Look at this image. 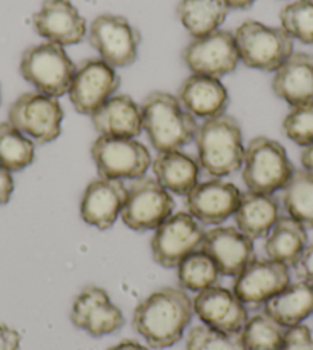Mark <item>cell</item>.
Segmentation results:
<instances>
[{
	"label": "cell",
	"instance_id": "25",
	"mask_svg": "<svg viewBox=\"0 0 313 350\" xmlns=\"http://www.w3.org/2000/svg\"><path fill=\"white\" fill-rule=\"evenodd\" d=\"M152 170L155 180L166 191L177 196H187L198 183V161L181 149L159 152L152 163Z\"/></svg>",
	"mask_w": 313,
	"mask_h": 350
},
{
	"label": "cell",
	"instance_id": "37",
	"mask_svg": "<svg viewBox=\"0 0 313 350\" xmlns=\"http://www.w3.org/2000/svg\"><path fill=\"white\" fill-rule=\"evenodd\" d=\"M293 267H295V272L299 280L313 286V243L305 246L301 257H299L297 265Z\"/></svg>",
	"mask_w": 313,
	"mask_h": 350
},
{
	"label": "cell",
	"instance_id": "26",
	"mask_svg": "<svg viewBox=\"0 0 313 350\" xmlns=\"http://www.w3.org/2000/svg\"><path fill=\"white\" fill-rule=\"evenodd\" d=\"M264 312L281 326H298L313 314V286L303 280L289 284L278 295L269 299Z\"/></svg>",
	"mask_w": 313,
	"mask_h": 350
},
{
	"label": "cell",
	"instance_id": "36",
	"mask_svg": "<svg viewBox=\"0 0 313 350\" xmlns=\"http://www.w3.org/2000/svg\"><path fill=\"white\" fill-rule=\"evenodd\" d=\"M280 350H313L312 330L308 326H304L303 323L298 324V326L287 327Z\"/></svg>",
	"mask_w": 313,
	"mask_h": 350
},
{
	"label": "cell",
	"instance_id": "15",
	"mask_svg": "<svg viewBox=\"0 0 313 350\" xmlns=\"http://www.w3.org/2000/svg\"><path fill=\"white\" fill-rule=\"evenodd\" d=\"M290 284L289 267L273 260L254 258L235 277L234 292L241 301L258 308Z\"/></svg>",
	"mask_w": 313,
	"mask_h": 350
},
{
	"label": "cell",
	"instance_id": "31",
	"mask_svg": "<svg viewBox=\"0 0 313 350\" xmlns=\"http://www.w3.org/2000/svg\"><path fill=\"white\" fill-rule=\"evenodd\" d=\"M177 269L180 287L192 292H202L210 286H215L221 277L215 261L202 249L187 255Z\"/></svg>",
	"mask_w": 313,
	"mask_h": 350
},
{
	"label": "cell",
	"instance_id": "8",
	"mask_svg": "<svg viewBox=\"0 0 313 350\" xmlns=\"http://www.w3.org/2000/svg\"><path fill=\"white\" fill-rule=\"evenodd\" d=\"M91 157L100 177L137 180L151 166V154L143 143L126 137L100 135L92 143Z\"/></svg>",
	"mask_w": 313,
	"mask_h": 350
},
{
	"label": "cell",
	"instance_id": "3",
	"mask_svg": "<svg viewBox=\"0 0 313 350\" xmlns=\"http://www.w3.org/2000/svg\"><path fill=\"white\" fill-rule=\"evenodd\" d=\"M198 165L210 177L221 178L243 166V133L236 118L221 114L204 120L195 134Z\"/></svg>",
	"mask_w": 313,
	"mask_h": 350
},
{
	"label": "cell",
	"instance_id": "33",
	"mask_svg": "<svg viewBox=\"0 0 313 350\" xmlns=\"http://www.w3.org/2000/svg\"><path fill=\"white\" fill-rule=\"evenodd\" d=\"M281 28L292 39L305 45L313 43V0H295L284 6L280 14Z\"/></svg>",
	"mask_w": 313,
	"mask_h": 350
},
{
	"label": "cell",
	"instance_id": "41",
	"mask_svg": "<svg viewBox=\"0 0 313 350\" xmlns=\"http://www.w3.org/2000/svg\"><path fill=\"white\" fill-rule=\"evenodd\" d=\"M301 165L305 171L313 174V145L305 146L301 152Z\"/></svg>",
	"mask_w": 313,
	"mask_h": 350
},
{
	"label": "cell",
	"instance_id": "43",
	"mask_svg": "<svg viewBox=\"0 0 313 350\" xmlns=\"http://www.w3.org/2000/svg\"><path fill=\"white\" fill-rule=\"evenodd\" d=\"M0 96H2V90H0Z\"/></svg>",
	"mask_w": 313,
	"mask_h": 350
},
{
	"label": "cell",
	"instance_id": "38",
	"mask_svg": "<svg viewBox=\"0 0 313 350\" xmlns=\"http://www.w3.org/2000/svg\"><path fill=\"white\" fill-rule=\"evenodd\" d=\"M21 334L6 324H0V350H18Z\"/></svg>",
	"mask_w": 313,
	"mask_h": 350
},
{
	"label": "cell",
	"instance_id": "27",
	"mask_svg": "<svg viewBox=\"0 0 313 350\" xmlns=\"http://www.w3.org/2000/svg\"><path fill=\"white\" fill-rule=\"evenodd\" d=\"M308 246V232L301 223L292 217H280L266 237L264 251L267 257L281 265L295 266Z\"/></svg>",
	"mask_w": 313,
	"mask_h": 350
},
{
	"label": "cell",
	"instance_id": "22",
	"mask_svg": "<svg viewBox=\"0 0 313 350\" xmlns=\"http://www.w3.org/2000/svg\"><path fill=\"white\" fill-rule=\"evenodd\" d=\"M178 102L193 117L208 120L224 114L229 105V94L220 79L191 74L181 83Z\"/></svg>",
	"mask_w": 313,
	"mask_h": 350
},
{
	"label": "cell",
	"instance_id": "32",
	"mask_svg": "<svg viewBox=\"0 0 313 350\" xmlns=\"http://www.w3.org/2000/svg\"><path fill=\"white\" fill-rule=\"evenodd\" d=\"M286 330L266 312H260L249 318L240 334L246 350H280Z\"/></svg>",
	"mask_w": 313,
	"mask_h": 350
},
{
	"label": "cell",
	"instance_id": "4",
	"mask_svg": "<svg viewBox=\"0 0 313 350\" xmlns=\"http://www.w3.org/2000/svg\"><path fill=\"white\" fill-rule=\"evenodd\" d=\"M295 172L284 146L267 137H255L244 151L243 181L249 191L275 193Z\"/></svg>",
	"mask_w": 313,
	"mask_h": 350
},
{
	"label": "cell",
	"instance_id": "9",
	"mask_svg": "<svg viewBox=\"0 0 313 350\" xmlns=\"http://www.w3.org/2000/svg\"><path fill=\"white\" fill-rule=\"evenodd\" d=\"M175 202L155 178L141 177L128 187L126 202L122 209V220L129 229L137 232L155 230L172 215Z\"/></svg>",
	"mask_w": 313,
	"mask_h": 350
},
{
	"label": "cell",
	"instance_id": "35",
	"mask_svg": "<svg viewBox=\"0 0 313 350\" xmlns=\"http://www.w3.org/2000/svg\"><path fill=\"white\" fill-rule=\"evenodd\" d=\"M283 131L299 146L313 145V105L295 106L283 122Z\"/></svg>",
	"mask_w": 313,
	"mask_h": 350
},
{
	"label": "cell",
	"instance_id": "7",
	"mask_svg": "<svg viewBox=\"0 0 313 350\" xmlns=\"http://www.w3.org/2000/svg\"><path fill=\"white\" fill-rule=\"evenodd\" d=\"M8 122L39 145L59 139L64 109L57 97L42 92L22 94L8 111Z\"/></svg>",
	"mask_w": 313,
	"mask_h": 350
},
{
	"label": "cell",
	"instance_id": "23",
	"mask_svg": "<svg viewBox=\"0 0 313 350\" xmlns=\"http://www.w3.org/2000/svg\"><path fill=\"white\" fill-rule=\"evenodd\" d=\"M100 135L135 139L143 131L141 106L126 94L112 96L91 116Z\"/></svg>",
	"mask_w": 313,
	"mask_h": 350
},
{
	"label": "cell",
	"instance_id": "10",
	"mask_svg": "<svg viewBox=\"0 0 313 350\" xmlns=\"http://www.w3.org/2000/svg\"><path fill=\"white\" fill-rule=\"evenodd\" d=\"M204 229L189 212L172 214L154 230L152 258L163 267H177L187 255L202 249Z\"/></svg>",
	"mask_w": 313,
	"mask_h": 350
},
{
	"label": "cell",
	"instance_id": "16",
	"mask_svg": "<svg viewBox=\"0 0 313 350\" xmlns=\"http://www.w3.org/2000/svg\"><path fill=\"white\" fill-rule=\"evenodd\" d=\"M241 191L220 178L197 183L186 196L187 212L203 224H220L235 214Z\"/></svg>",
	"mask_w": 313,
	"mask_h": 350
},
{
	"label": "cell",
	"instance_id": "11",
	"mask_svg": "<svg viewBox=\"0 0 313 350\" xmlns=\"http://www.w3.org/2000/svg\"><path fill=\"white\" fill-rule=\"evenodd\" d=\"M87 37L100 59L112 68L133 65L139 55L140 33L122 16L102 14L96 17Z\"/></svg>",
	"mask_w": 313,
	"mask_h": 350
},
{
	"label": "cell",
	"instance_id": "40",
	"mask_svg": "<svg viewBox=\"0 0 313 350\" xmlns=\"http://www.w3.org/2000/svg\"><path fill=\"white\" fill-rule=\"evenodd\" d=\"M108 350H148V347L140 345V342L135 340H123L118 342V345L109 347Z\"/></svg>",
	"mask_w": 313,
	"mask_h": 350
},
{
	"label": "cell",
	"instance_id": "2",
	"mask_svg": "<svg viewBox=\"0 0 313 350\" xmlns=\"http://www.w3.org/2000/svg\"><path fill=\"white\" fill-rule=\"evenodd\" d=\"M143 129L159 152L177 151L195 139L198 124L177 96L169 92H151L141 103Z\"/></svg>",
	"mask_w": 313,
	"mask_h": 350
},
{
	"label": "cell",
	"instance_id": "30",
	"mask_svg": "<svg viewBox=\"0 0 313 350\" xmlns=\"http://www.w3.org/2000/svg\"><path fill=\"white\" fill-rule=\"evenodd\" d=\"M34 159V142L10 122L0 123V166L10 172H18L33 165Z\"/></svg>",
	"mask_w": 313,
	"mask_h": 350
},
{
	"label": "cell",
	"instance_id": "20",
	"mask_svg": "<svg viewBox=\"0 0 313 350\" xmlns=\"http://www.w3.org/2000/svg\"><path fill=\"white\" fill-rule=\"evenodd\" d=\"M202 251L209 255L221 275L236 277L255 258L254 240L238 228L218 226L204 234Z\"/></svg>",
	"mask_w": 313,
	"mask_h": 350
},
{
	"label": "cell",
	"instance_id": "21",
	"mask_svg": "<svg viewBox=\"0 0 313 350\" xmlns=\"http://www.w3.org/2000/svg\"><path fill=\"white\" fill-rule=\"evenodd\" d=\"M272 90L292 108L313 105V55L293 53L275 71Z\"/></svg>",
	"mask_w": 313,
	"mask_h": 350
},
{
	"label": "cell",
	"instance_id": "34",
	"mask_svg": "<svg viewBox=\"0 0 313 350\" xmlns=\"http://www.w3.org/2000/svg\"><path fill=\"white\" fill-rule=\"evenodd\" d=\"M187 350H246L238 332H221L206 324L195 326L189 330L186 338Z\"/></svg>",
	"mask_w": 313,
	"mask_h": 350
},
{
	"label": "cell",
	"instance_id": "24",
	"mask_svg": "<svg viewBox=\"0 0 313 350\" xmlns=\"http://www.w3.org/2000/svg\"><path fill=\"white\" fill-rule=\"evenodd\" d=\"M280 217V203L273 193L252 191L241 193L240 203L234 214L236 228L250 240L267 237Z\"/></svg>",
	"mask_w": 313,
	"mask_h": 350
},
{
	"label": "cell",
	"instance_id": "19",
	"mask_svg": "<svg viewBox=\"0 0 313 350\" xmlns=\"http://www.w3.org/2000/svg\"><path fill=\"white\" fill-rule=\"evenodd\" d=\"M193 312L206 326L221 332H241L249 320L247 309L234 291L210 286L193 298Z\"/></svg>",
	"mask_w": 313,
	"mask_h": 350
},
{
	"label": "cell",
	"instance_id": "13",
	"mask_svg": "<svg viewBox=\"0 0 313 350\" xmlns=\"http://www.w3.org/2000/svg\"><path fill=\"white\" fill-rule=\"evenodd\" d=\"M120 86V76L115 68L102 59H87L76 68L70 96L74 109L80 114L92 116L100 106L115 96Z\"/></svg>",
	"mask_w": 313,
	"mask_h": 350
},
{
	"label": "cell",
	"instance_id": "18",
	"mask_svg": "<svg viewBox=\"0 0 313 350\" xmlns=\"http://www.w3.org/2000/svg\"><path fill=\"white\" fill-rule=\"evenodd\" d=\"M128 187L123 180L98 177L92 180L80 200V217L98 230L114 226L126 202Z\"/></svg>",
	"mask_w": 313,
	"mask_h": 350
},
{
	"label": "cell",
	"instance_id": "12",
	"mask_svg": "<svg viewBox=\"0 0 313 350\" xmlns=\"http://www.w3.org/2000/svg\"><path fill=\"white\" fill-rule=\"evenodd\" d=\"M181 59L192 74L221 79L236 70L240 55L234 33L218 29L215 33L192 39L181 53Z\"/></svg>",
	"mask_w": 313,
	"mask_h": 350
},
{
	"label": "cell",
	"instance_id": "5",
	"mask_svg": "<svg viewBox=\"0 0 313 350\" xmlns=\"http://www.w3.org/2000/svg\"><path fill=\"white\" fill-rule=\"evenodd\" d=\"M234 37L240 60L254 70L275 72L293 54V39L283 28L247 21L236 28Z\"/></svg>",
	"mask_w": 313,
	"mask_h": 350
},
{
	"label": "cell",
	"instance_id": "6",
	"mask_svg": "<svg viewBox=\"0 0 313 350\" xmlns=\"http://www.w3.org/2000/svg\"><path fill=\"white\" fill-rule=\"evenodd\" d=\"M76 68L65 48L51 42L27 48L21 59L22 77L37 92L57 98L70 91Z\"/></svg>",
	"mask_w": 313,
	"mask_h": 350
},
{
	"label": "cell",
	"instance_id": "17",
	"mask_svg": "<svg viewBox=\"0 0 313 350\" xmlns=\"http://www.w3.org/2000/svg\"><path fill=\"white\" fill-rule=\"evenodd\" d=\"M36 33L60 46L77 45L86 36V22L71 0H45L33 16Z\"/></svg>",
	"mask_w": 313,
	"mask_h": 350
},
{
	"label": "cell",
	"instance_id": "29",
	"mask_svg": "<svg viewBox=\"0 0 313 350\" xmlns=\"http://www.w3.org/2000/svg\"><path fill=\"white\" fill-rule=\"evenodd\" d=\"M281 191L287 215L305 229H313V174L305 170L295 171Z\"/></svg>",
	"mask_w": 313,
	"mask_h": 350
},
{
	"label": "cell",
	"instance_id": "1",
	"mask_svg": "<svg viewBox=\"0 0 313 350\" xmlns=\"http://www.w3.org/2000/svg\"><path fill=\"white\" fill-rule=\"evenodd\" d=\"M193 314V301L185 289L161 287L137 304L133 326L149 347L167 349L181 340Z\"/></svg>",
	"mask_w": 313,
	"mask_h": 350
},
{
	"label": "cell",
	"instance_id": "39",
	"mask_svg": "<svg viewBox=\"0 0 313 350\" xmlns=\"http://www.w3.org/2000/svg\"><path fill=\"white\" fill-rule=\"evenodd\" d=\"M14 191V180L8 170L0 166V204H6L10 202Z\"/></svg>",
	"mask_w": 313,
	"mask_h": 350
},
{
	"label": "cell",
	"instance_id": "42",
	"mask_svg": "<svg viewBox=\"0 0 313 350\" xmlns=\"http://www.w3.org/2000/svg\"><path fill=\"white\" fill-rule=\"evenodd\" d=\"M229 10H246L250 8L256 0H224Z\"/></svg>",
	"mask_w": 313,
	"mask_h": 350
},
{
	"label": "cell",
	"instance_id": "14",
	"mask_svg": "<svg viewBox=\"0 0 313 350\" xmlns=\"http://www.w3.org/2000/svg\"><path fill=\"white\" fill-rule=\"evenodd\" d=\"M71 321L92 338H102L123 327L124 315L103 287L87 286L74 299Z\"/></svg>",
	"mask_w": 313,
	"mask_h": 350
},
{
	"label": "cell",
	"instance_id": "28",
	"mask_svg": "<svg viewBox=\"0 0 313 350\" xmlns=\"http://www.w3.org/2000/svg\"><path fill=\"white\" fill-rule=\"evenodd\" d=\"M229 14L224 0H181L177 5V17L193 39L220 29Z\"/></svg>",
	"mask_w": 313,
	"mask_h": 350
}]
</instances>
